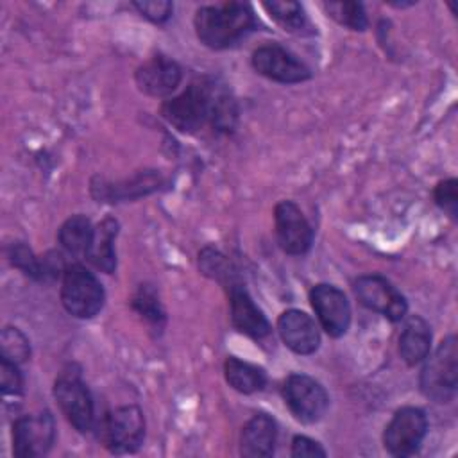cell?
<instances>
[{
  "label": "cell",
  "instance_id": "cell-1",
  "mask_svg": "<svg viewBox=\"0 0 458 458\" xmlns=\"http://www.w3.org/2000/svg\"><path fill=\"white\" fill-rule=\"evenodd\" d=\"M238 114V102L233 93L213 77L190 82L161 106V116L184 134H195L206 125L218 134H229L236 129Z\"/></svg>",
  "mask_w": 458,
  "mask_h": 458
},
{
  "label": "cell",
  "instance_id": "cell-2",
  "mask_svg": "<svg viewBox=\"0 0 458 458\" xmlns=\"http://www.w3.org/2000/svg\"><path fill=\"white\" fill-rule=\"evenodd\" d=\"M193 27L202 45L213 50H224L256 30L258 20L249 4L225 2L199 7L193 16Z\"/></svg>",
  "mask_w": 458,
  "mask_h": 458
},
{
  "label": "cell",
  "instance_id": "cell-3",
  "mask_svg": "<svg viewBox=\"0 0 458 458\" xmlns=\"http://www.w3.org/2000/svg\"><path fill=\"white\" fill-rule=\"evenodd\" d=\"M419 385L422 394L438 404L454 399L458 385V340L454 335L445 336L424 358Z\"/></svg>",
  "mask_w": 458,
  "mask_h": 458
},
{
  "label": "cell",
  "instance_id": "cell-4",
  "mask_svg": "<svg viewBox=\"0 0 458 458\" xmlns=\"http://www.w3.org/2000/svg\"><path fill=\"white\" fill-rule=\"evenodd\" d=\"M106 292L93 272L81 263H70L61 277V302L77 318H93L104 306Z\"/></svg>",
  "mask_w": 458,
  "mask_h": 458
},
{
  "label": "cell",
  "instance_id": "cell-5",
  "mask_svg": "<svg viewBox=\"0 0 458 458\" xmlns=\"http://www.w3.org/2000/svg\"><path fill=\"white\" fill-rule=\"evenodd\" d=\"M54 397L66 420L79 433H88L95 428L93 399L75 365H68L59 372L54 383Z\"/></svg>",
  "mask_w": 458,
  "mask_h": 458
},
{
  "label": "cell",
  "instance_id": "cell-6",
  "mask_svg": "<svg viewBox=\"0 0 458 458\" xmlns=\"http://www.w3.org/2000/svg\"><path fill=\"white\" fill-rule=\"evenodd\" d=\"M98 438L113 454L136 453L145 438V417L134 404L111 410L98 424Z\"/></svg>",
  "mask_w": 458,
  "mask_h": 458
},
{
  "label": "cell",
  "instance_id": "cell-7",
  "mask_svg": "<svg viewBox=\"0 0 458 458\" xmlns=\"http://www.w3.org/2000/svg\"><path fill=\"white\" fill-rule=\"evenodd\" d=\"M428 433V417L417 406L399 408L383 431V445L392 456L415 454Z\"/></svg>",
  "mask_w": 458,
  "mask_h": 458
},
{
  "label": "cell",
  "instance_id": "cell-8",
  "mask_svg": "<svg viewBox=\"0 0 458 458\" xmlns=\"http://www.w3.org/2000/svg\"><path fill=\"white\" fill-rule=\"evenodd\" d=\"M283 399L290 413L304 422H318L329 406V395L326 388L311 376L290 374L283 385Z\"/></svg>",
  "mask_w": 458,
  "mask_h": 458
},
{
  "label": "cell",
  "instance_id": "cell-9",
  "mask_svg": "<svg viewBox=\"0 0 458 458\" xmlns=\"http://www.w3.org/2000/svg\"><path fill=\"white\" fill-rule=\"evenodd\" d=\"M352 290L360 304L381 313L392 322H399L406 317L408 302L404 295L383 276L369 274L352 283Z\"/></svg>",
  "mask_w": 458,
  "mask_h": 458
},
{
  "label": "cell",
  "instance_id": "cell-10",
  "mask_svg": "<svg viewBox=\"0 0 458 458\" xmlns=\"http://www.w3.org/2000/svg\"><path fill=\"white\" fill-rule=\"evenodd\" d=\"M250 63L259 75L281 84H297L311 77V70L295 54L277 43L258 47L252 52Z\"/></svg>",
  "mask_w": 458,
  "mask_h": 458
},
{
  "label": "cell",
  "instance_id": "cell-11",
  "mask_svg": "<svg viewBox=\"0 0 458 458\" xmlns=\"http://www.w3.org/2000/svg\"><path fill=\"white\" fill-rule=\"evenodd\" d=\"M55 440V422L50 411L18 417L13 424V454L36 458L47 454Z\"/></svg>",
  "mask_w": 458,
  "mask_h": 458
},
{
  "label": "cell",
  "instance_id": "cell-12",
  "mask_svg": "<svg viewBox=\"0 0 458 458\" xmlns=\"http://www.w3.org/2000/svg\"><path fill=\"white\" fill-rule=\"evenodd\" d=\"M310 302L318 324L329 336L340 338L347 333L351 326V304L338 286L327 283L315 284L310 290Z\"/></svg>",
  "mask_w": 458,
  "mask_h": 458
},
{
  "label": "cell",
  "instance_id": "cell-13",
  "mask_svg": "<svg viewBox=\"0 0 458 458\" xmlns=\"http://www.w3.org/2000/svg\"><path fill=\"white\" fill-rule=\"evenodd\" d=\"M276 240L290 256H302L313 243V229L293 200H281L274 208Z\"/></svg>",
  "mask_w": 458,
  "mask_h": 458
},
{
  "label": "cell",
  "instance_id": "cell-14",
  "mask_svg": "<svg viewBox=\"0 0 458 458\" xmlns=\"http://www.w3.org/2000/svg\"><path fill=\"white\" fill-rule=\"evenodd\" d=\"M134 81L141 93L161 98L177 89L182 81V70L174 59L157 54L136 68Z\"/></svg>",
  "mask_w": 458,
  "mask_h": 458
},
{
  "label": "cell",
  "instance_id": "cell-15",
  "mask_svg": "<svg viewBox=\"0 0 458 458\" xmlns=\"http://www.w3.org/2000/svg\"><path fill=\"white\" fill-rule=\"evenodd\" d=\"M277 331L283 344L295 354H313L320 345V331L317 322L302 310L290 308L277 318Z\"/></svg>",
  "mask_w": 458,
  "mask_h": 458
},
{
  "label": "cell",
  "instance_id": "cell-16",
  "mask_svg": "<svg viewBox=\"0 0 458 458\" xmlns=\"http://www.w3.org/2000/svg\"><path fill=\"white\" fill-rule=\"evenodd\" d=\"M229 290V311H231V324L234 329H238L242 335L263 340L272 333V326L265 313L256 306L249 292L243 288L242 283L233 284Z\"/></svg>",
  "mask_w": 458,
  "mask_h": 458
},
{
  "label": "cell",
  "instance_id": "cell-17",
  "mask_svg": "<svg viewBox=\"0 0 458 458\" xmlns=\"http://www.w3.org/2000/svg\"><path fill=\"white\" fill-rule=\"evenodd\" d=\"M277 440V424L268 413L252 415L240 435V454L247 458L272 456Z\"/></svg>",
  "mask_w": 458,
  "mask_h": 458
},
{
  "label": "cell",
  "instance_id": "cell-18",
  "mask_svg": "<svg viewBox=\"0 0 458 458\" xmlns=\"http://www.w3.org/2000/svg\"><path fill=\"white\" fill-rule=\"evenodd\" d=\"M161 184V175L152 172H143L129 181L122 182H106L104 179H98V184H91V191L98 200H127V199H136L141 195H147L154 190H157Z\"/></svg>",
  "mask_w": 458,
  "mask_h": 458
},
{
  "label": "cell",
  "instance_id": "cell-19",
  "mask_svg": "<svg viewBox=\"0 0 458 458\" xmlns=\"http://www.w3.org/2000/svg\"><path fill=\"white\" fill-rule=\"evenodd\" d=\"M431 352V327L420 315L406 318L399 336V354L408 367L424 361Z\"/></svg>",
  "mask_w": 458,
  "mask_h": 458
},
{
  "label": "cell",
  "instance_id": "cell-20",
  "mask_svg": "<svg viewBox=\"0 0 458 458\" xmlns=\"http://www.w3.org/2000/svg\"><path fill=\"white\" fill-rule=\"evenodd\" d=\"M118 234V222L111 216L104 218L93 231L91 243L84 254V258L98 270L106 274H113L116 268V252L114 240Z\"/></svg>",
  "mask_w": 458,
  "mask_h": 458
},
{
  "label": "cell",
  "instance_id": "cell-21",
  "mask_svg": "<svg viewBox=\"0 0 458 458\" xmlns=\"http://www.w3.org/2000/svg\"><path fill=\"white\" fill-rule=\"evenodd\" d=\"M224 376L231 388L240 394H254L265 388L267 372L249 361H243L236 356H227L224 361Z\"/></svg>",
  "mask_w": 458,
  "mask_h": 458
},
{
  "label": "cell",
  "instance_id": "cell-22",
  "mask_svg": "<svg viewBox=\"0 0 458 458\" xmlns=\"http://www.w3.org/2000/svg\"><path fill=\"white\" fill-rule=\"evenodd\" d=\"M95 227L91 225V220L84 215H72L66 218L59 231H57V240L63 247V250L70 256H84L91 238H93Z\"/></svg>",
  "mask_w": 458,
  "mask_h": 458
},
{
  "label": "cell",
  "instance_id": "cell-23",
  "mask_svg": "<svg viewBox=\"0 0 458 458\" xmlns=\"http://www.w3.org/2000/svg\"><path fill=\"white\" fill-rule=\"evenodd\" d=\"M131 306L154 331L159 333L165 327V308L152 284H140L131 299Z\"/></svg>",
  "mask_w": 458,
  "mask_h": 458
},
{
  "label": "cell",
  "instance_id": "cell-24",
  "mask_svg": "<svg viewBox=\"0 0 458 458\" xmlns=\"http://www.w3.org/2000/svg\"><path fill=\"white\" fill-rule=\"evenodd\" d=\"M263 9L268 13V16L281 25L284 30L293 32V34H302L310 23L304 14V9L299 2L292 0H272L265 2Z\"/></svg>",
  "mask_w": 458,
  "mask_h": 458
},
{
  "label": "cell",
  "instance_id": "cell-25",
  "mask_svg": "<svg viewBox=\"0 0 458 458\" xmlns=\"http://www.w3.org/2000/svg\"><path fill=\"white\" fill-rule=\"evenodd\" d=\"M199 267H200L202 274H206L211 279H216L225 288L238 284V279H236V274H234V268H233L229 258H225L215 247H204L199 252Z\"/></svg>",
  "mask_w": 458,
  "mask_h": 458
},
{
  "label": "cell",
  "instance_id": "cell-26",
  "mask_svg": "<svg viewBox=\"0 0 458 458\" xmlns=\"http://www.w3.org/2000/svg\"><path fill=\"white\" fill-rule=\"evenodd\" d=\"M324 9L336 23L351 30L361 32L369 27V18L361 2H324Z\"/></svg>",
  "mask_w": 458,
  "mask_h": 458
},
{
  "label": "cell",
  "instance_id": "cell-27",
  "mask_svg": "<svg viewBox=\"0 0 458 458\" xmlns=\"http://www.w3.org/2000/svg\"><path fill=\"white\" fill-rule=\"evenodd\" d=\"M7 258L13 267H16L20 272H23L27 277L36 281H45L43 277V261L39 256H36L30 247L23 242H13L7 247Z\"/></svg>",
  "mask_w": 458,
  "mask_h": 458
},
{
  "label": "cell",
  "instance_id": "cell-28",
  "mask_svg": "<svg viewBox=\"0 0 458 458\" xmlns=\"http://www.w3.org/2000/svg\"><path fill=\"white\" fill-rule=\"evenodd\" d=\"M2 358L13 363H23L30 354V345L27 336L18 327H5L0 336Z\"/></svg>",
  "mask_w": 458,
  "mask_h": 458
},
{
  "label": "cell",
  "instance_id": "cell-29",
  "mask_svg": "<svg viewBox=\"0 0 458 458\" xmlns=\"http://www.w3.org/2000/svg\"><path fill=\"white\" fill-rule=\"evenodd\" d=\"M435 204L453 220L458 216V181L454 177L440 181L433 190Z\"/></svg>",
  "mask_w": 458,
  "mask_h": 458
},
{
  "label": "cell",
  "instance_id": "cell-30",
  "mask_svg": "<svg viewBox=\"0 0 458 458\" xmlns=\"http://www.w3.org/2000/svg\"><path fill=\"white\" fill-rule=\"evenodd\" d=\"M0 385L4 395H20L23 392V379L18 363L0 358Z\"/></svg>",
  "mask_w": 458,
  "mask_h": 458
},
{
  "label": "cell",
  "instance_id": "cell-31",
  "mask_svg": "<svg viewBox=\"0 0 458 458\" xmlns=\"http://www.w3.org/2000/svg\"><path fill=\"white\" fill-rule=\"evenodd\" d=\"M141 16L154 23H165L174 11V4L166 0H145V2H134L132 4Z\"/></svg>",
  "mask_w": 458,
  "mask_h": 458
},
{
  "label": "cell",
  "instance_id": "cell-32",
  "mask_svg": "<svg viewBox=\"0 0 458 458\" xmlns=\"http://www.w3.org/2000/svg\"><path fill=\"white\" fill-rule=\"evenodd\" d=\"M290 454L293 458H315V456H326V449L317 440L306 435H295L292 440Z\"/></svg>",
  "mask_w": 458,
  "mask_h": 458
}]
</instances>
